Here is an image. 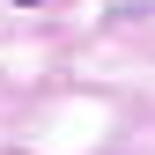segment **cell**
<instances>
[{
  "label": "cell",
  "mask_w": 155,
  "mask_h": 155,
  "mask_svg": "<svg viewBox=\"0 0 155 155\" xmlns=\"http://www.w3.org/2000/svg\"><path fill=\"white\" fill-rule=\"evenodd\" d=\"M15 8H45V0H15Z\"/></svg>",
  "instance_id": "6da1fadb"
}]
</instances>
